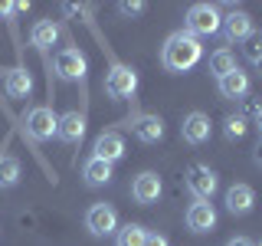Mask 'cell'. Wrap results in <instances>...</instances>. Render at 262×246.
<instances>
[{"label":"cell","mask_w":262,"mask_h":246,"mask_svg":"<svg viewBox=\"0 0 262 246\" xmlns=\"http://www.w3.org/2000/svg\"><path fill=\"white\" fill-rule=\"evenodd\" d=\"M200 56H203L200 39L190 36L187 30L170 33L167 43H164V49H161V63L167 66L170 72H187V69H193V66L200 63Z\"/></svg>","instance_id":"1"},{"label":"cell","mask_w":262,"mask_h":246,"mask_svg":"<svg viewBox=\"0 0 262 246\" xmlns=\"http://www.w3.org/2000/svg\"><path fill=\"white\" fill-rule=\"evenodd\" d=\"M223 27V16L213 4H193L190 10H187V33L190 36H213V33H220Z\"/></svg>","instance_id":"2"},{"label":"cell","mask_w":262,"mask_h":246,"mask_svg":"<svg viewBox=\"0 0 262 246\" xmlns=\"http://www.w3.org/2000/svg\"><path fill=\"white\" fill-rule=\"evenodd\" d=\"M56 125H59V115L49 105H36V109L27 112V135L33 141H49L56 135Z\"/></svg>","instance_id":"3"},{"label":"cell","mask_w":262,"mask_h":246,"mask_svg":"<svg viewBox=\"0 0 262 246\" xmlns=\"http://www.w3.org/2000/svg\"><path fill=\"white\" fill-rule=\"evenodd\" d=\"M138 92V72L131 66H112L105 76V95L108 98H131Z\"/></svg>","instance_id":"4"},{"label":"cell","mask_w":262,"mask_h":246,"mask_svg":"<svg viewBox=\"0 0 262 246\" xmlns=\"http://www.w3.org/2000/svg\"><path fill=\"white\" fill-rule=\"evenodd\" d=\"M187 187H190V194L196 200H210L220 187V177L210 164H190V168H187Z\"/></svg>","instance_id":"5"},{"label":"cell","mask_w":262,"mask_h":246,"mask_svg":"<svg viewBox=\"0 0 262 246\" xmlns=\"http://www.w3.org/2000/svg\"><path fill=\"white\" fill-rule=\"evenodd\" d=\"M85 227L92 236H108L118 233V213H115L112 203H92L85 213Z\"/></svg>","instance_id":"6"},{"label":"cell","mask_w":262,"mask_h":246,"mask_svg":"<svg viewBox=\"0 0 262 246\" xmlns=\"http://www.w3.org/2000/svg\"><path fill=\"white\" fill-rule=\"evenodd\" d=\"M56 72L69 82H79V79H85L89 63L79 49H59V53H56Z\"/></svg>","instance_id":"7"},{"label":"cell","mask_w":262,"mask_h":246,"mask_svg":"<svg viewBox=\"0 0 262 246\" xmlns=\"http://www.w3.org/2000/svg\"><path fill=\"white\" fill-rule=\"evenodd\" d=\"M131 197H135V203H141V207L158 203V197H161V177L154 174V171H141V174L131 180Z\"/></svg>","instance_id":"8"},{"label":"cell","mask_w":262,"mask_h":246,"mask_svg":"<svg viewBox=\"0 0 262 246\" xmlns=\"http://www.w3.org/2000/svg\"><path fill=\"white\" fill-rule=\"evenodd\" d=\"M92 158L105 161V164H115L125 158V138L118 135V131H102V135L95 138V148H92Z\"/></svg>","instance_id":"9"},{"label":"cell","mask_w":262,"mask_h":246,"mask_svg":"<svg viewBox=\"0 0 262 246\" xmlns=\"http://www.w3.org/2000/svg\"><path fill=\"white\" fill-rule=\"evenodd\" d=\"M210 118L203 112H190V115H184V125H180V135H184V141L187 145H203V141H210Z\"/></svg>","instance_id":"10"},{"label":"cell","mask_w":262,"mask_h":246,"mask_svg":"<svg viewBox=\"0 0 262 246\" xmlns=\"http://www.w3.org/2000/svg\"><path fill=\"white\" fill-rule=\"evenodd\" d=\"M85 135V115L82 112H66L59 115V125H56V138L66 145H79Z\"/></svg>","instance_id":"11"},{"label":"cell","mask_w":262,"mask_h":246,"mask_svg":"<svg viewBox=\"0 0 262 246\" xmlns=\"http://www.w3.org/2000/svg\"><path fill=\"white\" fill-rule=\"evenodd\" d=\"M131 131H135L138 141L158 145L164 138V121H161V115H138V118L131 121Z\"/></svg>","instance_id":"12"},{"label":"cell","mask_w":262,"mask_h":246,"mask_svg":"<svg viewBox=\"0 0 262 246\" xmlns=\"http://www.w3.org/2000/svg\"><path fill=\"white\" fill-rule=\"evenodd\" d=\"M213 227H216V210H213V203L196 200L193 207L187 210V230H193V233H210Z\"/></svg>","instance_id":"13"},{"label":"cell","mask_w":262,"mask_h":246,"mask_svg":"<svg viewBox=\"0 0 262 246\" xmlns=\"http://www.w3.org/2000/svg\"><path fill=\"white\" fill-rule=\"evenodd\" d=\"M4 89H7V95H10V98H30L33 76L23 69V66H13V69L4 72Z\"/></svg>","instance_id":"14"},{"label":"cell","mask_w":262,"mask_h":246,"mask_svg":"<svg viewBox=\"0 0 262 246\" xmlns=\"http://www.w3.org/2000/svg\"><path fill=\"white\" fill-rule=\"evenodd\" d=\"M252 203H256V191H252L249 184H233V187L226 191V210L233 213V217H243V213H249Z\"/></svg>","instance_id":"15"},{"label":"cell","mask_w":262,"mask_h":246,"mask_svg":"<svg viewBox=\"0 0 262 246\" xmlns=\"http://www.w3.org/2000/svg\"><path fill=\"white\" fill-rule=\"evenodd\" d=\"M223 36L229 39V43H239V39L252 36V16L243 13V10H233L229 16H223Z\"/></svg>","instance_id":"16"},{"label":"cell","mask_w":262,"mask_h":246,"mask_svg":"<svg viewBox=\"0 0 262 246\" xmlns=\"http://www.w3.org/2000/svg\"><path fill=\"white\" fill-rule=\"evenodd\" d=\"M220 95L223 98H246L249 95V76L243 69H233L229 76L220 79Z\"/></svg>","instance_id":"17"},{"label":"cell","mask_w":262,"mask_h":246,"mask_svg":"<svg viewBox=\"0 0 262 246\" xmlns=\"http://www.w3.org/2000/svg\"><path fill=\"white\" fill-rule=\"evenodd\" d=\"M82 177H85L89 187H105L112 180V164H105L98 158H89L85 164H82Z\"/></svg>","instance_id":"18"},{"label":"cell","mask_w":262,"mask_h":246,"mask_svg":"<svg viewBox=\"0 0 262 246\" xmlns=\"http://www.w3.org/2000/svg\"><path fill=\"white\" fill-rule=\"evenodd\" d=\"M20 177H23L20 158H13V154H0V187H4V191H10V187L20 184Z\"/></svg>","instance_id":"19"},{"label":"cell","mask_w":262,"mask_h":246,"mask_svg":"<svg viewBox=\"0 0 262 246\" xmlns=\"http://www.w3.org/2000/svg\"><path fill=\"white\" fill-rule=\"evenodd\" d=\"M30 39H33V46H36V49H49L56 39H59V27H56L53 20H39V23H33Z\"/></svg>","instance_id":"20"},{"label":"cell","mask_w":262,"mask_h":246,"mask_svg":"<svg viewBox=\"0 0 262 246\" xmlns=\"http://www.w3.org/2000/svg\"><path fill=\"white\" fill-rule=\"evenodd\" d=\"M233 69H239V66H236V56L229 53V49H216V53L210 56V72L216 79H223V76H229V72Z\"/></svg>","instance_id":"21"},{"label":"cell","mask_w":262,"mask_h":246,"mask_svg":"<svg viewBox=\"0 0 262 246\" xmlns=\"http://www.w3.org/2000/svg\"><path fill=\"white\" fill-rule=\"evenodd\" d=\"M147 230L141 223H125L118 227V236H115V246H144Z\"/></svg>","instance_id":"22"},{"label":"cell","mask_w":262,"mask_h":246,"mask_svg":"<svg viewBox=\"0 0 262 246\" xmlns=\"http://www.w3.org/2000/svg\"><path fill=\"white\" fill-rule=\"evenodd\" d=\"M223 125H226V138H229V141H239V138L246 135V128H249L246 118H239V115H226Z\"/></svg>","instance_id":"23"},{"label":"cell","mask_w":262,"mask_h":246,"mask_svg":"<svg viewBox=\"0 0 262 246\" xmlns=\"http://www.w3.org/2000/svg\"><path fill=\"white\" fill-rule=\"evenodd\" d=\"M243 53H246V59H249V63H259V59H262V33H252V36H246Z\"/></svg>","instance_id":"24"},{"label":"cell","mask_w":262,"mask_h":246,"mask_svg":"<svg viewBox=\"0 0 262 246\" xmlns=\"http://www.w3.org/2000/svg\"><path fill=\"white\" fill-rule=\"evenodd\" d=\"M259 109H262V105H259V102H252V98L246 95V98H243V112H239V118H246V115H252V118H256Z\"/></svg>","instance_id":"25"},{"label":"cell","mask_w":262,"mask_h":246,"mask_svg":"<svg viewBox=\"0 0 262 246\" xmlns=\"http://www.w3.org/2000/svg\"><path fill=\"white\" fill-rule=\"evenodd\" d=\"M121 13L138 16V13H144V4H141V0H135V4H121Z\"/></svg>","instance_id":"26"},{"label":"cell","mask_w":262,"mask_h":246,"mask_svg":"<svg viewBox=\"0 0 262 246\" xmlns=\"http://www.w3.org/2000/svg\"><path fill=\"white\" fill-rule=\"evenodd\" d=\"M144 246H170V243H167V236H161V233H147Z\"/></svg>","instance_id":"27"},{"label":"cell","mask_w":262,"mask_h":246,"mask_svg":"<svg viewBox=\"0 0 262 246\" xmlns=\"http://www.w3.org/2000/svg\"><path fill=\"white\" fill-rule=\"evenodd\" d=\"M252 161H256V164H259V168H262V138H259V145H256V148H252Z\"/></svg>","instance_id":"28"},{"label":"cell","mask_w":262,"mask_h":246,"mask_svg":"<svg viewBox=\"0 0 262 246\" xmlns=\"http://www.w3.org/2000/svg\"><path fill=\"white\" fill-rule=\"evenodd\" d=\"M226 246H256V243H249V240H246V236H233V240H229Z\"/></svg>","instance_id":"29"},{"label":"cell","mask_w":262,"mask_h":246,"mask_svg":"<svg viewBox=\"0 0 262 246\" xmlns=\"http://www.w3.org/2000/svg\"><path fill=\"white\" fill-rule=\"evenodd\" d=\"M13 13V4H0V16H10Z\"/></svg>","instance_id":"30"},{"label":"cell","mask_w":262,"mask_h":246,"mask_svg":"<svg viewBox=\"0 0 262 246\" xmlns=\"http://www.w3.org/2000/svg\"><path fill=\"white\" fill-rule=\"evenodd\" d=\"M256 128L262 131V109H259V115H256Z\"/></svg>","instance_id":"31"},{"label":"cell","mask_w":262,"mask_h":246,"mask_svg":"<svg viewBox=\"0 0 262 246\" xmlns=\"http://www.w3.org/2000/svg\"><path fill=\"white\" fill-rule=\"evenodd\" d=\"M256 66H259V72H262V59H259V63H256Z\"/></svg>","instance_id":"32"},{"label":"cell","mask_w":262,"mask_h":246,"mask_svg":"<svg viewBox=\"0 0 262 246\" xmlns=\"http://www.w3.org/2000/svg\"><path fill=\"white\" fill-rule=\"evenodd\" d=\"M256 246H262V243H256Z\"/></svg>","instance_id":"33"}]
</instances>
